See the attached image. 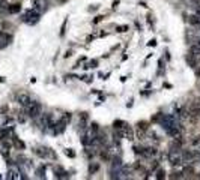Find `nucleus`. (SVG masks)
Masks as SVG:
<instances>
[{
	"mask_svg": "<svg viewBox=\"0 0 200 180\" xmlns=\"http://www.w3.org/2000/svg\"><path fill=\"white\" fill-rule=\"evenodd\" d=\"M181 156H182V161L184 162H193L194 161V152L193 150H185Z\"/></svg>",
	"mask_w": 200,
	"mask_h": 180,
	"instance_id": "8",
	"label": "nucleus"
},
{
	"mask_svg": "<svg viewBox=\"0 0 200 180\" xmlns=\"http://www.w3.org/2000/svg\"><path fill=\"white\" fill-rule=\"evenodd\" d=\"M20 173L15 170V168H11L9 171H8V176H6V179H20V176H18Z\"/></svg>",
	"mask_w": 200,
	"mask_h": 180,
	"instance_id": "16",
	"label": "nucleus"
},
{
	"mask_svg": "<svg viewBox=\"0 0 200 180\" xmlns=\"http://www.w3.org/2000/svg\"><path fill=\"white\" fill-rule=\"evenodd\" d=\"M187 63H188V66L190 68H196L197 66V59H196V56H193L191 53L187 56Z\"/></svg>",
	"mask_w": 200,
	"mask_h": 180,
	"instance_id": "12",
	"label": "nucleus"
},
{
	"mask_svg": "<svg viewBox=\"0 0 200 180\" xmlns=\"http://www.w3.org/2000/svg\"><path fill=\"white\" fill-rule=\"evenodd\" d=\"M12 144H14V147L18 149V150H24V149H26V144L21 141L20 138H17L15 135H12Z\"/></svg>",
	"mask_w": 200,
	"mask_h": 180,
	"instance_id": "9",
	"label": "nucleus"
},
{
	"mask_svg": "<svg viewBox=\"0 0 200 180\" xmlns=\"http://www.w3.org/2000/svg\"><path fill=\"white\" fill-rule=\"evenodd\" d=\"M161 119H163V114H161V112H157V114L152 117V122H153V123H160Z\"/></svg>",
	"mask_w": 200,
	"mask_h": 180,
	"instance_id": "25",
	"label": "nucleus"
},
{
	"mask_svg": "<svg viewBox=\"0 0 200 180\" xmlns=\"http://www.w3.org/2000/svg\"><path fill=\"white\" fill-rule=\"evenodd\" d=\"M143 150H145V147H142V146H134V152H136L137 155H142Z\"/></svg>",
	"mask_w": 200,
	"mask_h": 180,
	"instance_id": "31",
	"label": "nucleus"
},
{
	"mask_svg": "<svg viewBox=\"0 0 200 180\" xmlns=\"http://www.w3.org/2000/svg\"><path fill=\"white\" fill-rule=\"evenodd\" d=\"M190 53L193 54V56H200V44H194V45H191V48H190Z\"/></svg>",
	"mask_w": 200,
	"mask_h": 180,
	"instance_id": "14",
	"label": "nucleus"
},
{
	"mask_svg": "<svg viewBox=\"0 0 200 180\" xmlns=\"http://www.w3.org/2000/svg\"><path fill=\"white\" fill-rule=\"evenodd\" d=\"M39 12L33 8V9H29L24 15H23V18H21V20H23L24 22H27V24H36V22L39 21Z\"/></svg>",
	"mask_w": 200,
	"mask_h": 180,
	"instance_id": "1",
	"label": "nucleus"
},
{
	"mask_svg": "<svg viewBox=\"0 0 200 180\" xmlns=\"http://www.w3.org/2000/svg\"><path fill=\"white\" fill-rule=\"evenodd\" d=\"M86 128H87V120H83V119H80V120H78V129L84 131Z\"/></svg>",
	"mask_w": 200,
	"mask_h": 180,
	"instance_id": "24",
	"label": "nucleus"
},
{
	"mask_svg": "<svg viewBox=\"0 0 200 180\" xmlns=\"http://www.w3.org/2000/svg\"><path fill=\"white\" fill-rule=\"evenodd\" d=\"M122 159H120V156H115V158H112V167L113 168H122Z\"/></svg>",
	"mask_w": 200,
	"mask_h": 180,
	"instance_id": "10",
	"label": "nucleus"
},
{
	"mask_svg": "<svg viewBox=\"0 0 200 180\" xmlns=\"http://www.w3.org/2000/svg\"><path fill=\"white\" fill-rule=\"evenodd\" d=\"M184 174H187V176H191V174H194V170H193V167H187V168L184 170Z\"/></svg>",
	"mask_w": 200,
	"mask_h": 180,
	"instance_id": "32",
	"label": "nucleus"
},
{
	"mask_svg": "<svg viewBox=\"0 0 200 180\" xmlns=\"http://www.w3.org/2000/svg\"><path fill=\"white\" fill-rule=\"evenodd\" d=\"M102 20H104V17H102V15H98V17L93 20V24H98V22H99V21H102Z\"/></svg>",
	"mask_w": 200,
	"mask_h": 180,
	"instance_id": "36",
	"label": "nucleus"
},
{
	"mask_svg": "<svg viewBox=\"0 0 200 180\" xmlns=\"http://www.w3.org/2000/svg\"><path fill=\"white\" fill-rule=\"evenodd\" d=\"M157 153H158L157 147H145V150H143L142 156H145V158H153Z\"/></svg>",
	"mask_w": 200,
	"mask_h": 180,
	"instance_id": "7",
	"label": "nucleus"
},
{
	"mask_svg": "<svg viewBox=\"0 0 200 180\" xmlns=\"http://www.w3.org/2000/svg\"><path fill=\"white\" fill-rule=\"evenodd\" d=\"M137 129H139L140 132H147V131H149V123L145 122V120H142V122L137 123Z\"/></svg>",
	"mask_w": 200,
	"mask_h": 180,
	"instance_id": "13",
	"label": "nucleus"
},
{
	"mask_svg": "<svg viewBox=\"0 0 200 180\" xmlns=\"http://www.w3.org/2000/svg\"><path fill=\"white\" fill-rule=\"evenodd\" d=\"M147 45H149V47H155V45H157V41L152 39V41H149V42H147Z\"/></svg>",
	"mask_w": 200,
	"mask_h": 180,
	"instance_id": "38",
	"label": "nucleus"
},
{
	"mask_svg": "<svg viewBox=\"0 0 200 180\" xmlns=\"http://www.w3.org/2000/svg\"><path fill=\"white\" fill-rule=\"evenodd\" d=\"M66 22H68V21L65 20V21H63V24H62V30H60V36H62V38L65 36V29H66Z\"/></svg>",
	"mask_w": 200,
	"mask_h": 180,
	"instance_id": "34",
	"label": "nucleus"
},
{
	"mask_svg": "<svg viewBox=\"0 0 200 180\" xmlns=\"http://www.w3.org/2000/svg\"><path fill=\"white\" fill-rule=\"evenodd\" d=\"M119 5V0H116V2H113V8H116Z\"/></svg>",
	"mask_w": 200,
	"mask_h": 180,
	"instance_id": "41",
	"label": "nucleus"
},
{
	"mask_svg": "<svg viewBox=\"0 0 200 180\" xmlns=\"http://www.w3.org/2000/svg\"><path fill=\"white\" fill-rule=\"evenodd\" d=\"M71 119H72V114H71V112H65L63 117H62V120H63V122H66V123H69V122H71Z\"/></svg>",
	"mask_w": 200,
	"mask_h": 180,
	"instance_id": "26",
	"label": "nucleus"
},
{
	"mask_svg": "<svg viewBox=\"0 0 200 180\" xmlns=\"http://www.w3.org/2000/svg\"><path fill=\"white\" fill-rule=\"evenodd\" d=\"M181 174H182V173H177V171H176V173H172V176H169V179H181V177H182Z\"/></svg>",
	"mask_w": 200,
	"mask_h": 180,
	"instance_id": "33",
	"label": "nucleus"
},
{
	"mask_svg": "<svg viewBox=\"0 0 200 180\" xmlns=\"http://www.w3.org/2000/svg\"><path fill=\"white\" fill-rule=\"evenodd\" d=\"M71 56H72V51H71V50L65 53V59H68V57H71Z\"/></svg>",
	"mask_w": 200,
	"mask_h": 180,
	"instance_id": "39",
	"label": "nucleus"
},
{
	"mask_svg": "<svg viewBox=\"0 0 200 180\" xmlns=\"http://www.w3.org/2000/svg\"><path fill=\"white\" fill-rule=\"evenodd\" d=\"M188 111H190V116L200 117V101H194V102L190 105Z\"/></svg>",
	"mask_w": 200,
	"mask_h": 180,
	"instance_id": "3",
	"label": "nucleus"
},
{
	"mask_svg": "<svg viewBox=\"0 0 200 180\" xmlns=\"http://www.w3.org/2000/svg\"><path fill=\"white\" fill-rule=\"evenodd\" d=\"M199 44H200V35H199Z\"/></svg>",
	"mask_w": 200,
	"mask_h": 180,
	"instance_id": "44",
	"label": "nucleus"
},
{
	"mask_svg": "<svg viewBox=\"0 0 200 180\" xmlns=\"http://www.w3.org/2000/svg\"><path fill=\"white\" fill-rule=\"evenodd\" d=\"M44 174H45V165H41V167L36 170V176H38L39 179H42Z\"/></svg>",
	"mask_w": 200,
	"mask_h": 180,
	"instance_id": "18",
	"label": "nucleus"
},
{
	"mask_svg": "<svg viewBox=\"0 0 200 180\" xmlns=\"http://www.w3.org/2000/svg\"><path fill=\"white\" fill-rule=\"evenodd\" d=\"M17 102H18L21 107H27V105L32 102V99H30V96H29L27 93H20V95L17 96Z\"/></svg>",
	"mask_w": 200,
	"mask_h": 180,
	"instance_id": "4",
	"label": "nucleus"
},
{
	"mask_svg": "<svg viewBox=\"0 0 200 180\" xmlns=\"http://www.w3.org/2000/svg\"><path fill=\"white\" fill-rule=\"evenodd\" d=\"M96 66H98V60H91V62H89L84 68L87 69V68H96Z\"/></svg>",
	"mask_w": 200,
	"mask_h": 180,
	"instance_id": "27",
	"label": "nucleus"
},
{
	"mask_svg": "<svg viewBox=\"0 0 200 180\" xmlns=\"http://www.w3.org/2000/svg\"><path fill=\"white\" fill-rule=\"evenodd\" d=\"M98 170H99V165L98 164H91V165H89V173H91V174L96 173Z\"/></svg>",
	"mask_w": 200,
	"mask_h": 180,
	"instance_id": "20",
	"label": "nucleus"
},
{
	"mask_svg": "<svg viewBox=\"0 0 200 180\" xmlns=\"http://www.w3.org/2000/svg\"><path fill=\"white\" fill-rule=\"evenodd\" d=\"M89 131H91V134L95 137V135L98 134V131H99V125H98L96 122H92V123H91V126H89Z\"/></svg>",
	"mask_w": 200,
	"mask_h": 180,
	"instance_id": "15",
	"label": "nucleus"
},
{
	"mask_svg": "<svg viewBox=\"0 0 200 180\" xmlns=\"http://www.w3.org/2000/svg\"><path fill=\"white\" fill-rule=\"evenodd\" d=\"M0 83H5V78L3 77H0Z\"/></svg>",
	"mask_w": 200,
	"mask_h": 180,
	"instance_id": "43",
	"label": "nucleus"
},
{
	"mask_svg": "<svg viewBox=\"0 0 200 180\" xmlns=\"http://www.w3.org/2000/svg\"><path fill=\"white\" fill-rule=\"evenodd\" d=\"M98 8H99L98 5H93V6H91V8H89V11H91V12H92V11H96Z\"/></svg>",
	"mask_w": 200,
	"mask_h": 180,
	"instance_id": "40",
	"label": "nucleus"
},
{
	"mask_svg": "<svg viewBox=\"0 0 200 180\" xmlns=\"http://www.w3.org/2000/svg\"><path fill=\"white\" fill-rule=\"evenodd\" d=\"M196 75H197V77H200V68H199V69L196 71Z\"/></svg>",
	"mask_w": 200,
	"mask_h": 180,
	"instance_id": "42",
	"label": "nucleus"
},
{
	"mask_svg": "<svg viewBox=\"0 0 200 180\" xmlns=\"http://www.w3.org/2000/svg\"><path fill=\"white\" fill-rule=\"evenodd\" d=\"M166 177V171L163 170V168H160L158 171H157V176H155V179H158V180H161V179H164Z\"/></svg>",
	"mask_w": 200,
	"mask_h": 180,
	"instance_id": "21",
	"label": "nucleus"
},
{
	"mask_svg": "<svg viewBox=\"0 0 200 180\" xmlns=\"http://www.w3.org/2000/svg\"><path fill=\"white\" fill-rule=\"evenodd\" d=\"M21 11V5L20 3H14V5H9L8 6V12L9 14H18Z\"/></svg>",
	"mask_w": 200,
	"mask_h": 180,
	"instance_id": "11",
	"label": "nucleus"
},
{
	"mask_svg": "<svg viewBox=\"0 0 200 180\" xmlns=\"http://www.w3.org/2000/svg\"><path fill=\"white\" fill-rule=\"evenodd\" d=\"M99 156H101V159H104V161H108V159H110V156H108V150H107V149H104V150L99 153Z\"/></svg>",
	"mask_w": 200,
	"mask_h": 180,
	"instance_id": "23",
	"label": "nucleus"
},
{
	"mask_svg": "<svg viewBox=\"0 0 200 180\" xmlns=\"http://www.w3.org/2000/svg\"><path fill=\"white\" fill-rule=\"evenodd\" d=\"M18 122H20V123H24V122H26V117H24L23 114H20V116H18Z\"/></svg>",
	"mask_w": 200,
	"mask_h": 180,
	"instance_id": "37",
	"label": "nucleus"
},
{
	"mask_svg": "<svg viewBox=\"0 0 200 180\" xmlns=\"http://www.w3.org/2000/svg\"><path fill=\"white\" fill-rule=\"evenodd\" d=\"M123 125H125V122H123V120H119V119L113 122V128H115V129H122Z\"/></svg>",
	"mask_w": 200,
	"mask_h": 180,
	"instance_id": "19",
	"label": "nucleus"
},
{
	"mask_svg": "<svg viewBox=\"0 0 200 180\" xmlns=\"http://www.w3.org/2000/svg\"><path fill=\"white\" fill-rule=\"evenodd\" d=\"M126 30H129L128 26H119V27H116V32H118V33H123V32H126Z\"/></svg>",
	"mask_w": 200,
	"mask_h": 180,
	"instance_id": "28",
	"label": "nucleus"
},
{
	"mask_svg": "<svg viewBox=\"0 0 200 180\" xmlns=\"http://www.w3.org/2000/svg\"><path fill=\"white\" fill-rule=\"evenodd\" d=\"M2 156L5 158V159H8V158H9V149H6V147H2Z\"/></svg>",
	"mask_w": 200,
	"mask_h": 180,
	"instance_id": "29",
	"label": "nucleus"
},
{
	"mask_svg": "<svg viewBox=\"0 0 200 180\" xmlns=\"http://www.w3.org/2000/svg\"><path fill=\"white\" fill-rule=\"evenodd\" d=\"M193 147L200 149V135H197V137H194V138H193Z\"/></svg>",
	"mask_w": 200,
	"mask_h": 180,
	"instance_id": "22",
	"label": "nucleus"
},
{
	"mask_svg": "<svg viewBox=\"0 0 200 180\" xmlns=\"http://www.w3.org/2000/svg\"><path fill=\"white\" fill-rule=\"evenodd\" d=\"M65 155L69 158H75V153L72 152V149H65Z\"/></svg>",
	"mask_w": 200,
	"mask_h": 180,
	"instance_id": "30",
	"label": "nucleus"
},
{
	"mask_svg": "<svg viewBox=\"0 0 200 180\" xmlns=\"http://www.w3.org/2000/svg\"><path fill=\"white\" fill-rule=\"evenodd\" d=\"M66 125H68V123H66V122H63L62 119L59 120V123L57 125H54L53 128H54V135H59V134H63L65 132V129H66Z\"/></svg>",
	"mask_w": 200,
	"mask_h": 180,
	"instance_id": "6",
	"label": "nucleus"
},
{
	"mask_svg": "<svg viewBox=\"0 0 200 180\" xmlns=\"http://www.w3.org/2000/svg\"><path fill=\"white\" fill-rule=\"evenodd\" d=\"M122 131H123V137H125L128 141H132V140H134V131H132V128H131L129 125H123Z\"/></svg>",
	"mask_w": 200,
	"mask_h": 180,
	"instance_id": "5",
	"label": "nucleus"
},
{
	"mask_svg": "<svg viewBox=\"0 0 200 180\" xmlns=\"http://www.w3.org/2000/svg\"><path fill=\"white\" fill-rule=\"evenodd\" d=\"M188 117H190V111H188L187 108H182L181 112H179V119H181V120H185V119H188Z\"/></svg>",
	"mask_w": 200,
	"mask_h": 180,
	"instance_id": "17",
	"label": "nucleus"
},
{
	"mask_svg": "<svg viewBox=\"0 0 200 180\" xmlns=\"http://www.w3.org/2000/svg\"><path fill=\"white\" fill-rule=\"evenodd\" d=\"M27 116L29 117H32V119H36L39 114H41V111H42V105L39 104V102H30L27 107Z\"/></svg>",
	"mask_w": 200,
	"mask_h": 180,
	"instance_id": "2",
	"label": "nucleus"
},
{
	"mask_svg": "<svg viewBox=\"0 0 200 180\" xmlns=\"http://www.w3.org/2000/svg\"><path fill=\"white\" fill-rule=\"evenodd\" d=\"M80 119H83V120H89V114L86 111H83V112H80Z\"/></svg>",
	"mask_w": 200,
	"mask_h": 180,
	"instance_id": "35",
	"label": "nucleus"
}]
</instances>
